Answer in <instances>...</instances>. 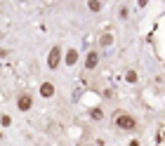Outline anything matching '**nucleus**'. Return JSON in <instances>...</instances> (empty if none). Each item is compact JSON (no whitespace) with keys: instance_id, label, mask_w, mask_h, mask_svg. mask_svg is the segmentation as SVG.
I'll list each match as a JSON object with an SVG mask.
<instances>
[{"instance_id":"nucleus-1","label":"nucleus","mask_w":165,"mask_h":146,"mask_svg":"<svg viewBox=\"0 0 165 146\" xmlns=\"http://www.w3.org/2000/svg\"><path fill=\"white\" fill-rule=\"evenodd\" d=\"M116 125L120 130H132L135 127V118L127 116V113H120V116H116Z\"/></svg>"},{"instance_id":"nucleus-2","label":"nucleus","mask_w":165,"mask_h":146,"mask_svg":"<svg viewBox=\"0 0 165 146\" xmlns=\"http://www.w3.org/2000/svg\"><path fill=\"white\" fill-rule=\"evenodd\" d=\"M59 61H61V50L59 47H52V50H50V57H47V66H50V68H57Z\"/></svg>"},{"instance_id":"nucleus-3","label":"nucleus","mask_w":165,"mask_h":146,"mask_svg":"<svg viewBox=\"0 0 165 146\" xmlns=\"http://www.w3.org/2000/svg\"><path fill=\"white\" fill-rule=\"evenodd\" d=\"M97 61H99V54H97V52H90V54H87V59H85L87 71H92V68L97 66Z\"/></svg>"},{"instance_id":"nucleus-4","label":"nucleus","mask_w":165,"mask_h":146,"mask_svg":"<svg viewBox=\"0 0 165 146\" xmlns=\"http://www.w3.org/2000/svg\"><path fill=\"white\" fill-rule=\"evenodd\" d=\"M40 94H43V97H52L54 94V85L52 82H43V85H40Z\"/></svg>"},{"instance_id":"nucleus-5","label":"nucleus","mask_w":165,"mask_h":146,"mask_svg":"<svg viewBox=\"0 0 165 146\" xmlns=\"http://www.w3.org/2000/svg\"><path fill=\"white\" fill-rule=\"evenodd\" d=\"M19 109L21 111L31 109V97H28V94H21V97H19Z\"/></svg>"},{"instance_id":"nucleus-6","label":"nucleus","mask_w":165,"mask_h":146,"mask_svg":"<svg viewBox=\"0 0 165 146\" xmlns=\"http://www.w3.org/2000/svg\"><path fill=\"white\" fill-rule=\"evenodd\" d=\"M76 61H78V52H76V50H69V54H66V64L73 66Z\"/></svg>"},{"instance_id":"nucleus-7","label":"nucleus","mask_w":165,"mask_h":146,"mask_svg":"<svg viewBox=\"0 0 165 146\" xmlns=\"http://www.w3.org/2000/svg\"><path fill=\"white\" fill-rule=\"evenodd\" d=\"M90 9H92V12H99V9H102V2H99V0H90Z\"/></svg>"},{"instance_id":"nucleus-8","label":"nucleus","mask_w":165,"mask_h":146,"mask_svg":"<svg viewBox=\"0 0 165 146\" xmlns=\"http://www.w3.org/2000/svg\"><path fill=\"white\" fill-rule=\"evenodd\" d=\"M9 123H12V120H9V116H0V125H5V127H7Z\"/></svg>"},{"instance_id":"nucleus-9","label":"nucleus","mask_w":165,"mask_h":146,"mask_svg":"<svg viewBox=\"0 0 165 146\" xmlns=\"http://www.w3.org/2000/svg\"><path fill=\"white\" fill-rule=\"evenodd\" d=\"M127 80L135 82V80H137V73H132V71H130V73H127Z\"/></svg>"},{"instance_id":"nucleus-10","label":"nucleus","mask_w":165,"mask_h":146,"mask_svg":"<svg viewBox=\"0 0 165 146\" xmlns=\"http://www.w3.org/2000/svg\"><path fill=\"white\" fill-rule=\"evenodd\" d=\"M146 2H149V0H139V5H146Z\"/></svg>"}]
</instances>
